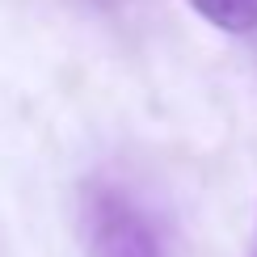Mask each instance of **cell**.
<instances>
[{"instance_id": "1", "label": "cell", "mask_w": 257, "mask_h": 257, "mask_svg": "<svg viewBox=\"0 0 257 257\" xmlns=\"http://www.w3.org/2000/svg\"><path fill=\"white\" fill-rule=\"evenodd\" d=\"M84 244L89 257H165L152 219L114 181L84 190Z\"/></svg>"}, {"instance_id": "2", "label": "cell", "mask_w": 257, "mask_h": 257, "mask_svg": "<svg viewBox=\"0 0 257 257\" xmlns=\"http://www.w3.org/2000/svg\"><path fill=\"white\" fill-rule=\"evenodd\" d=\"M186 5L223 34H253L257 30V0H186Z\"/></svg>"}, {"instance_id": "3", "label": "cell", "mask_w": 257, "mask_h": 257, "mask_svg": "<svg viewBox=\"0 0 257 257\" xmlns=\"http://www.w3.org/2000/svg\"><path fill=\"white\" fill-rule=\"evenodd\" d=\"M253 257H257V228H253Z\"/></svg>"}]
</instances>
